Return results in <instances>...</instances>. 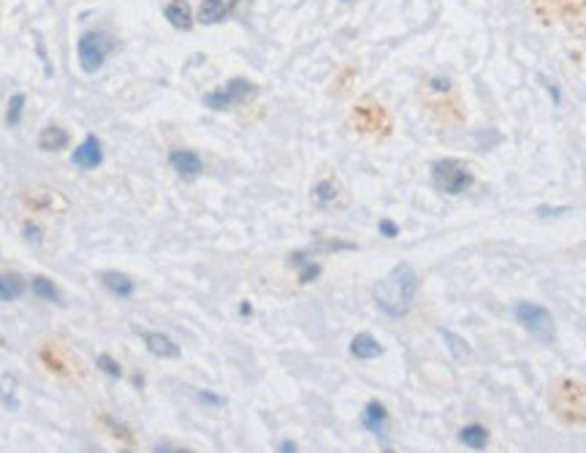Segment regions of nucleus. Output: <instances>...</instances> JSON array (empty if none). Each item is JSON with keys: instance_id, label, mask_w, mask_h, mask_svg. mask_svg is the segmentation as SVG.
Wrapping results in <instances>:
<instances>
[{"instance_id": "obj_1", "label": "nucleus", "mask_w": 586, "mask_h": 453, "mask_svg": "<svg viewBox=\"0 0 586 453\" xmlns=\"http://www.w3.org/2000/svg\"><path fill=\"white\" fill-rule=\"evenodd\" d=\"M416 294H418V275L410 263H397L385 278H380L372 286V299L377 310L391 318L408 315L416 304Z\"/></svg>"}, {"instance_id": "obj_2", "label": "nucleus", "mask_w": 586, "mask_h": 453, "mask_svg": "<svg viewBox=\"0 0 586 453\" xmlns=\"http://www.w3.org/2000/svg\"><path fill=\"white\" fill-rule=\"evenodd\" d=\"M548 407L564 426H586V383L578 378H556L548 389Z\"/></svg>"}, {"instance_id": "obj_3", "label": "nucleus", "mask_w": 586, "mask_h": 453, "mask_svg": "<svg viewBox=\"0 0 586 453\" xmlns=\"http://www.w3.org/2000/svg\"><path fill=\"white\" fill-rule=\"evenodd\" d=\"M432 183L437 185L440 193H445V196H459V193H464V191L472 188L475 174H472V168H470L464 160L443 158V160H435V163H432Z\"/></svg>"}, {"instance_id": "obj_4", "label": "nucleus", "mask_w": 586, "mask_h": 453, "mask_svg": "<svg viewBox=\"0 0 586 453\" xmlns=\"http://www.w3.org/2000/svg\"><path fill=\"white\" fill-rule=\"evenodd\" d=\"M513 315H516V321L524 326V331H527L530 337H535L538 342H543V345L556 342V323H554V315H551L543 304L519 302V304L513 307Z\"/></svg>"}, {"instance_id": "obj_5", "label": "nucleus", "mask_w": 586, "mask_h": 453, "mask_svg": "<svg viewBox=\"0 0 586 453\" xmlns=\"http://www.w3.org/2000/svg\"><path fill=\"white\" fill-rule=\"evenodd\" d=\"M115 47H117V41H115V36H109V33H101V30L84 33V36L79 38V44H76V55H79L82 71H87V73L101 71L104 63H107V57L115 52Z\"/></svg>"}, {"instance_id": "obj_6", "label": "nucleus", "mask_w": 586, "mask_h": 453, "mask_svg": "<svg viewBox=\"0 0 586 453\" xmlns=\"http://www.w3.org/2000/svg\"><path fill=\"white\" fill-rule=\"evenodd\" d=\"M530 4L546 22L586 28V0H530Z\"/></svg>"}, {"instance_id": "obj_7", "label": "nucleus", "mask_w": 586, "mask_h": 453, "mask_svg": "<svg viewBox=\"0 0 586 453\" xmlns=\"http://www.w3.org/2000/svg\"><path fill=\"white\" fill-rule=\"evenodd\" d=\"M255 96H258V87H255L253 81L237 76V79H231L226 87L215 90V93H207V96H204V107H207V109H215V112H228V109H234V107H242V104L253 101Z\"/></svg>"}, {"instance_id": "obj_8", "label": "nucleus", "mask_w": 586, "mask_h": 453, "mask_svg": "<svg viewBox=\"0 0 586 453\" xmlns=\"http://www.w3.org/2000/svg\"><path fill=\"white\" fill-rule=\"evenodd\" d=\"M429 109L437 120H443L445 125H459L464 120V107H461V98L448 90V93H432L429 96Z\"/></svg>"}, {"instance_id": "obj_9", "label": "nucleus", "mask_w": 586, "mask_h": 453, "mask_svg": "<svg viewBox=\"0 0 586 453\" xmlns=\"http://www.w3.org/2000/svg\"><path fill=\"white\" fill-rule=\"evenodd\" d=\"M71 160H73L79 168H87V171L98 168V166L104 163V144H101V139H98L95 133H90V136L73 150Z\"/></svg>"}, {"instance_id": "obj_10", "label": "nucleus", "mask_w": 586, "mask_h": 453, "mask_svg": "<svg viewBox=\"0 0 586 453\" xmlns=\"http://www.w3.org/2000/svg\"><path fill=\"white\" fill-rule=\"evenodd\" d=\"M353 117H356L358 128H364V131H377L380 125L388 128V117H385V112H383V107H380L377 101H372V98H364V101L356 107Z\"/></svg>"}, {"instance_id": "obj_11", "label": "nucleus", "mask_w": 586, "mask_h": 453, "mask_svg": "<svg viewBox=\"0 0 586 453\" xmlns=\"http://www.w3.org/2000/svg\"><path fill=\"white\" fill-rule=\"evenodd\" d=\"M168 166H171L182 179H195V176L204 171L202 158L195 155V152H190V150H174V152L168 155Z\"/></svg>"}, {"instance_id": "obj_12", "label": "nucleus", "mask_w": 586, "mask_h": 453, "mask_svg": "<svg viewBox=\"0 0 586 453\" xmlns=\"http://www.w3.org/2000/svg\"><path fill=\"white\" fill-rule=\"evenodd\" d=\"M361 421H364V429L372 432L377 440H383V442L388 440V410H385L380 402H369V405L364 407Z\"/></svg>"}, {"instance_id": "obj_13", "label": "nucleus", "mask_w": 586, "mask_h": 453, "mask_svg": "<svg viewBox=\"0 0 586 453\" xmlns=\"http://www.w3.org/2000/svg\"><path fill=\"white\" fill-rule=\"evenodd\" d=\"M237 6V0H204V4L199 6V14H195V20H199L202 25H215V22H223Z\"/></svg>"}, {"instance_id": "obj_14", "label": "nucleus", "mask_w": 586, "mask_h": 453, "mask_svg": "<svg viewBox=\"0 0 586 453\" xmlns=\"http://www.w3.org/2000/svg\"><path fill=\"white\" fill-rule=\"evenodd\" d=\"M144 345L147 350L155 355V358H179V345L168 337V334H160V331H147L144 337Z\"/></svg>"}, {"instance_id": "obj_15", "label": "nucleus", "mask_w": 586, "mask_h": 453, "mask_svg": "<svg viewBox=\"0 0 586 453\" xmlns=\"http://www.w3.org/2000/svg\"><path fill=\"white\" fill-rule=\"evenodd\" d=\"M166 20L177 30H190L193 22H195V14H193L187 0H171V4L166 6Z\"/></svg>"}, {"instance_id": "obj_16", "label": "nucleus", "mask_w": 586, "mask_h": 453, "mask_svg": "<svg viewBox=\"0 0 586 453\" xmlns=\"http://www.w3.org/2000/svg\"><path fill=\"white\" fill-rule=\"evenodd\" d=\"M385 350L383 345L372 337V334H356L353 342H350V355L361 358V361H372V358H380Z\"/></svg>"}, {"instance_id": "obj_17", "label": "nucleus", "mask_w": 586, "mask_h": 453, "mask_svg": "<svg viewBox=\"0 0 586 453\" xmlns=\"http://www.w3.org/2000/svg\"><path fill=\"white\" fill-rule=\"evenodd\" d=\"M101 283H104L107 291H112V294L120 296V299H128V296H134V291H136L134 280H131L128 275H123V271H104Z\"/></svg>"}, {"instance_id": "obj_18", "label": "nucleus", "mask_w": 586, "mask_h": 453, "mask_svg": "<svg viewBox=\"0 0 586 453\" xmlns=\"http://www.w3.org/2000/svg\"><path fill=\"white\" fill-rule=\"evenodd\" d=\"M71 139H68V131L65 128H60V125H47L41 133H39V147L44 150V152H60L65 144H68Z\"/></svg>"}, {"instance_id": "obj_19", "label": "nucleus", "mask_w": 586, "mask_h": 453, "mask_svg": "<svg viewBox=\"0 0 586 453\" xmlns=\"http://www.w3.org/2000/svg\"><path fill=\"white\" fill-rule=\"evenodd\" d=\"M28 283L22 280V275L17 271H6V275H0V302H14L25 294Z\"/></svg>"}, {"instance_id": "obj_20", "label": "nucleus", "mask_w": 586, "mask_h": 453, "mask_svg": "<svg viewBox=\"0 0 586 453\" xmlns=\"http://www.w3.org/2000/svg\"><path fill=\"white\" fill-rule=\"evenodd\" d=\"M337 199H340V185L334 183V179H323V183H318V185L313 188V204H315L318 209L334 207Z\"/></svg>"}, {"instance_id": "obj_21", "label": "nucleus", "mask_w": 586, "mask_h": 453, "mask_svg": "<svg viewBox=\"0 0 586 453\" xmlns=\"http://www.w3.org/2000/svg\"><path fill=\"white\" fill-rule=\"evenodd\" d=\"M0 402H4L9 410L20 407V380L12 372L0 375Z\"/></svg>"}, {"instance_id": "obj_22", "label": "nucleus", "mask_w": 586, "mask_h": 453, "mask_svg": "<svg viewBox=\"0 0 586 453\" xmlns=\"http://www.w3.org/2000/svg\"><path fill=\"white\" fill-rule=\"evenodd\" d=\"M459 442H464V445L472 448V450H483L486 442H488V432H486V426H480V423H467V426L459 432Z\"/></svg>"}, {"instance_id": "obj_23", "label": "nucleus", "mask_w": 586, "mask_h": 453, "mask_svg": "<svg viewBox=\"0 0 586 453\" xmlns=\"http://www.w3.org/2000/svg\"><path fill=\"white\" fill-rule=\"evenodd\" d=\"M440 337L445 339V345H448V350H451V355H453L456 361H467V358L472 355V350H470L467 339H464V337H459L456 331H451V329H440Z\"/></svg>"}, {"instance_id": "obj_24", "label": "nucleus", "mask_w": 586, "mask_h": 453, "mask_svg": "<svg viewBox=\"0 0 586 453\" xmlns=\"http://www.w3.org/2000/svg\"><path fill=\"white\" fill-rule=\"evenodd\" d=\"M30 288H33V294L39 296V299H44V302H60V291H57V286L49 280V278H44V275H36L33 278V283H30Z\"/></svg>"}, {"instance_id": "obj_25", "label": "nucleus", "mask_w": 586, "mask_h": 453, "mask_svg": "<svg viewBox=\"0 0 586 453\" xmlns=\"http://www.w3.org/2000/svg\"><path fill=\"white\" fill-rule=\"evenodd\" d=\"M22 112H25V96H22V93H14V96L9 98L6 123H9V125H20V120H22Z\"/></svg>"}, {"instance_id": "obj_26", "label": "nucleus", "mask_w": 586, "mask_h": 453, "mask_svg": "<svg viewBox=\"0 0 586 453\" xmlns=\"http://www.w3.org/2000/svg\"><path fill=\"white\" fill-rule=\"evenodd\" d=\"M98 370L107 372L109 378H123V367L117 364L112 355H98Z\"/></svg>"}, {"instance_id": "obj_27", "label": "nucleus", "mask_w": 586, "mask_h": 453, "mask_svg": "<svg viewBox=\"0 0 586 453\" xmlns=\"http://www.w3.org/2000/svg\"><path fill=\"white\" fill-rule=\"evenodd\" d=\"M380 234L388 236V239H394L400 234V228H397V223H391V220H380Z\"/></svg>"}, {"instance_id": "obj_28", "label": "nucleus", "mask_w": 586, "mask_h": 453, "mask_svg": "<svg viewBox=\"0 0 586 453\" xmlns=\"http://www.w3.org/2000/svg\"><path fill=\"white\" fill-rule=\"evenodd\" d=\"M25 239H28L30 244H39V242H41V228L33 226V223H28V226H25Z\"/></svg>"}, {"instance_id": "obj_29", "label": "nucleus", "mask_w": 586, "mask_h": 453, "mask_svg": "<svg viewBox=\"0 0 586 453\" xmlns=\"http://www.w3.org/2000/svg\"><path fill=\"white\" fill-rule=\"evenodd\" d=\"M318 275H321V266L310 263V266H305V269H302V283H310V280H315Z\"/></svg>"}, {"instance_id": "obj_30", "label": "nucleus", "mask_w": 586, "mask_h": 453, "mask_svg": "<svg viewBox=\"0 0 586 453\" xmlns=\"http://www.w3.org/2000/svg\"><path fill=\"white\" fill-rule=\"evenodd\" d=\"M280 450H288V453H290V450H297V445H293V442H282Z\"/></svg>"}]
</instances>
